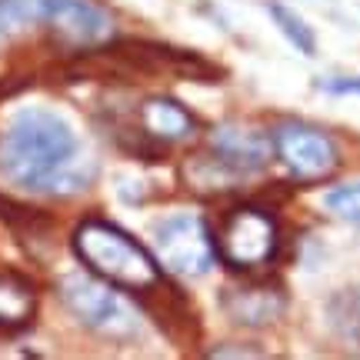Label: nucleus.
Returning <instances> with one entry per match:
<instances>
[{
  "label": "nucleus",
  "instance_id": "obj_6",
  "mask_svg": "<svg viewBox=\"0 0 360 360\" xmlns=\"http://www.w3.org/2000/svg\"><path fill=\"white\" fill-rule=\"evenodd\" d=\"M277 250V224L257 207H237L224 231H220V254L233 267H260Z\"/></svg>",
  "mask_w": 360,
  "mask_h": 360
},
{
  "label": "nucleus",
  "instance_id": "obj_13",
  "mask_svg": "<svg viewBox=\"0 0 360 360\" xmlns=\"http://www.w3.org/2000/svg\"><path fill=\"white\" fill-rule=\"evenodd\" d=\"M323 207L334 214V217L347 220L354 227H360V184H344L323 197Z\"/></svg>",
  "mask_w": 360,
  "mask_h": 360
},
{
  "label": "nucleus",
  "instance_id": "obj_5",
  "mask_svg": "<svg viewBox=\"0 0 360 360\" xmlns=\"http://www.w3.org/2000/svg\"><path fill=\"white\" fill-rule=\"evenodd\" d=\"M274 154L281 160L287 174L294 180H304V184H317V180H327L340 167V150L337 143L323 134V130L310 127V124H300V120H287L274 130Z\"/></svg>",
  "mask_w": 360,
  "mask_h": 360
},
{
  "label": "nucleus",
  "instance_id": "obj_15",
  "mask_svg": "<svg viewBox=\"0 0 360 360\" xmlns=\"http://www.w3.org/2000/svg\"><path fill=\"white\" fill-rule=\"evenodd\" d=\"M323 87L330 94H360V77H347V80H327Z\"/></svg>",
  "mask_w": 360,
  "mask_h": 360
},
{
  "label": "nucleus",
  "instance_id": "obj_16",
  "mask_svg": "<svg viewBox=\"0 0 360 360\" xmlns=\"http://www.w3.org/2000/svg\"><path fill=\"white\" fill-rule=\"evenodd\" d=\"M210 357H260L257 347L250 350H240V347H220V350H210Z\"/></svg>",
  "mask_w": 360,
  "mask_h": 360
},
{
  "label": "nucleus",
  "instance_id": "obj_14",
  "mask_svg": "<svg viewBox=\"0 0 360 360\" xmlns=\"http://www.w3.org/2000/svg\"><path fill=\"white\" fill-rule=\"evenodd\" d=\"M270 13H274L277 27H281L283 34H287V37L300 47V53H314V47H317V44H314V34L304 27V20H300L297 13H290L287 7H270Z\"/></svg>",
  "mask_w": 360,
  "mask_h": 360
},
{
  "label": "nucleus",
  "instance_id": "obj_12",
  "mask_svg": "<svg viewBox=\"0 0 360 360\" xmlns=\"http://www.w3.org/2000/svg\"><path fill=\"white\" fill-rule=\"evenodd\" d=\"M60 0H0V30L20 34L34 24H51Z\"/></svg>",
  "mask_w": 360,
  "mask_h": 360
},
{
  "label": "nucleus",
  "instance_id": "obj_10",
  "mask_svg": "<svg viewBox=\"0 0 360 360\" xmlns=\"http://www.w3.org/2000/svg\"><path fill=\"white\" fill-rule=\"evenodd\" d=\"M141 120L143 130L150 137H160V141H187L197 130V120L193 114L184 107V103L170 101V97H154L141 107Z\"/></svg>",
  "mask_w": 360,
  "mask_h": 360
},
{
  "label": "nucleus",
  "instance_id": "obj_11",
  "mask_svg": "<svg viewBox=\"0 0 360 360\" xmlns=\"http://www.w3.org/2000/svg\"><path fill=\"white\" fill-rule=\"evenodd\" d=\"M37 314V294L20 274H0V330H24Z\"/></svg>",
  "mask_w": 360,
  "mask_h": 360
},
{
  "label": "nucleus",
  "instance_id": "obj_3",
  "mask_svg": "<svg viewBox=\"0 0 360 360\" xmlns=\"http://www.w3.org/2000/svg\"><path fill=\"white\" fill-rule=\"evenodd\" d=\"M60 300L94 334L127 340V337H134L141 330V314L124 300V294H117L114 283L101 281L97 274L94 277H87V274L64 277L60 281Z\"/></svg>",
  "mask_w": 360,
  "mask_h": 360
},
{
  "label": "nucleus",
  "instance_id": "obj_7",
  "mask_svg": "<svg viewBox=\"0 0 360 360\" xmlns=\"http://www.w3.org/2000/svg\"><path fill=\"white\" fill-rule=\"evenodd\" d=\"M227 317L240 327H267L283 314L287 300L277 287H233L220 297Z\"/></svg>",
  "mask_w": 360,
  "mask_h": 360
},
{
  "label": "nucleus",
  "instance_id": "obj_4",
  "mask_svg": "<svg viewBox=\"0 0 360 360\" xmlns=\"http://www.w3.org/2000/svg\"><path fill=\"white\" fill-rule=\"evenodd\" d=\"M154 257L180 277H204L217 260V240L197 214H170L154 227Z\"/></svg>",
  "mask_w": 360,
  "mask_h": 360
},
{
  "label": "nucleus",
  "instance_id": "obj_8",
  "mask_svg": "<svg viewBox=\"0 0 360 360\" xmlns=\"http://www.w3.org/2000/svg\"><path fill=\"white\" fill-rule=\"evenodd\" d=\"M274 143H267L264 137L250 134V130L240 127H224L217 130L214 137V154L227 170H240V174H250V170H260L267 164Z\"/></svg>",
  "mask_w": 360,
  "mask_h": 360
},
{
  "label": "nucleus",
  "instance_id": "obj_2",
  "mask_svg": "<svg viewBox=\"0 0 360 360\" xmlns=\"http://www.w3.org/2000/svg\"><path fill=\"white\" fill-rule=\"evenodd\" d=\"M74 250L90 274L114 287L150 290L160 283V264L154 254L107 220H84L74 231Z\"/></svg>",
  "mask_w": 360,
  "mask_h": 360
},
{
  "label": "nucleus",
  "instance_id": "obj_1",
  "mask_svg": "<svg viewBox=\"0 0 360 360\" xmlns=\"http://www.w3.org/2000/svg\"><path fill=\"white\" fill-rule=\"evenodd\" d=\"M0 170L34 193H77L94 174L80 157L77 130L47 107H24L11 117L0 137Z\"/></svg>",
  "mask_w": 360,
  "mask_h": 360
},
{
  "label": "nucleus",
  "instance_id": "obj_9",
  "mask_svg": "<svg viewBox=\"0 0 360 360\" xmlns=\"http://www.w3.org/2000/svg\"><path fill=\"white\" fill-rule=\"evenodd\" d=\"M51 27H57L64 37L77 40V44H101L110 37V17L101 7H94L90 0H60Z\"/></svg>",
  "mask_w": 360,
  "mask_h": 360
}]
</instances>
